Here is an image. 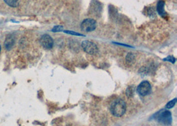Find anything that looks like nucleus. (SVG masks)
<instances>
[{
  "mask_svg": "<svg viewBox=\"0 0 177 126\" xmlns=\"http://www.w3.org/2000/svg\"><path fill=\"white\" fill-rule=\"evenodd\" d=\"M133 92H134L133 88L131 87V86H130V87H129L127 89L126 94L127 96H128V97H129V96H132L133 94Z\"/></svg>",
  "mask_w": 177,
  "mask_h": 126,
  "instance_id": "f8f14e48",
  "label": "nucleus"
},
{
  "mask_svg": "<svg viewBox=\"0 0 177 126\" xmlns=\"http://www.w3.org/2000/svg\"><path fill=\"white\" fill-rule=\"evenodd\" d=\"M110 111L115 117H121L126 111V103L122 99H116L110 106Z\"/></svg>",
  "mask_w": 177,
  "mask_h": 126,
  "instance_id": "f257e3e1",
  "label": "nucleus"
},
{
  "mask_svg": "<svg viewBox=\"0 0 177 126\" xmlns=\"http://www.w3.org/2000/svg\"><path fill=\"white\" fill-rule=\"evenodd\" d=\"M97 27L96 21L92 19H84L81 23V29L84 32H92Z\"/></svg>",
  "mask_w": 177,
  "mask_h": 126,
  "instance_id": "7ed1b4c3",
  "label": "nucleus"
},
{
  "mask_svg": "<svg viewBox=\"0 0 177 126\" xmlns=\"http://www.w3.org/2000/svg\"><path fill=\"white\" fill-rule=\"evenodd\" d=\"M156 119L159 123H162L164 125H170L172 123L173 118H172V113L170 111L168 110H161L157 113Z\"/></svg>",
  "mask_w": 177,
  "mask_h": 126,
  "instance_id": "f03ea898",
  "label": "nucleus"
},
{
  "mask_svg": "<svg viewBox=\"0 0 177 126\" xmlns=\"http://www.w3.org/2000/svg\"><path fill=\"white\" fill-rule=\"evenodd\" d=\"M40 43L41 45L43 46V47L46 49H52L54 44L53 38L51 37L49 34H43V35L41 37L40 39Z\"/></svg>",
  "mask_w": 177,
  "mask_h": 126,
  "instance_id": "423d86ee",
  "label": "nucleus"
},
{
  "mask_svg": "<svg viewBox=\"0 0 177 126\" xmlns=\"http://www.w3.org/2000/svg\"><path fill=\"white\" fill-rule=\"evenodd\" d=\"M151 86L147 81H143L142 82L140 83V84L137 88V92H138L139 95L142 96H145L149 94L151 92Z\"/></svg>",
  "mask_w": 177,
  "mask_h": 126,
  "instance_id": "39448f33",
  "label": "nucleus"
},
{
  "mask_svg": "<svg viewBox=\"0 0 177 126\" xmlns=\"http://www.w3.org/2000/svg\"><path fill=\"white\" fill-rule=\"evenodd\" d=\"M63 29V26L56 25V26L54 27L53 29H52V31L53 32H60V31H62Z\"/></svg>",
  "mask_w": 177,
  "mask_h": 126,
  "instance_id": "ddd939ff",
  "label": "nucleus"
},
{
  "mask_svg": "<svg viewBox=\"0 0 177 126\" xmlns=\"http://www.w3.org/2000/svg\"><path fill=\"white\" fill-rule=\"evenodd\" d=\"M15 39L14 37L13 36L7 37V38L4 43L5 48H6L7 50H10V49H12V47L15 44Z\"/></svg>",
  "mask_w": 177,
  "mask_h": 126,
  "instance_id": "0eeeda50",
  "label": "nucleus"
},
{
  "mask_svg": "<svg viewBox=\"0 0 177 126\" xmlns=\"http://www.w3.org/2000/svg\"><path fill=\"white\" fill-rule=\"evenodd\" d=\"M65 33L70 34H72V35H76V36H82L83 35V34H82L76 33V32L72 31H65Z\"/></svg>",
  "mask_w": 177,
  "mask_h": 126,
  "instance_id": "4468645a",
  "label": "nucleus"
},
{
  "mask_svg": "<svg viewBox=\"0 0 177 126\" xmlns=\"http://www.w3.org/2000/svg\"><path fill=\"white\" fill-rule=\"evenodd\" d=\"M0 51H1V46H0Z\"/></svg>",
  "mask_w": 177,
  "mask_h": 126,
  "instance_id": "dca6fc26",
  "label": "nucleus"
},
{
  "mask_svg": "<svg viewBox=\"0 0 177 126\" xmlns=\"http://www.w3.org/2000/svg\"><path fill=\"white\" fill-rule=\"evenodd\" d=\"M6 4L12 7H18L19 5V0H4Z\"/></svg>",
  "mask_w": 177,
  "mask_h": 126,
  "instance_id": "9d476101",
  "label": "nucleus"
},
{
  "mask_svg": "<svg viewBox=\"0 0 177 126\" xmlns=\"http://www.w3.org/2000/svg\"><path fill=\"white\" fill-rule=\"evenodd\" d=\"M164 5H165L164 1H161H161L158 2L157 6V11L160 15L162 17H164L166 15V13L165 11H164Z\"/></svg>",
  "mask_w": 177,
  "mask_h": 126,
  "instance_id": "6e6552de",
  "label": "nucleus"
},
{
  "mask_svg": "<svg viewBox=\"0 0 177 126\" xmlns=\"http://www.w3.org/2000/svg\"><path fill=\"white\" fill-rule=\"evenodd\" d=\"M176 98H174V100L170 101V102H169L166 103V108H167V109H171V108H173L174 105L176 104Z\"/></svg>",
  "mask_w": 177,
  "mask_h": 126,
  "instance_id": "9b49d317",
  "label": "nucleus"
},
{
  "mask_svg": "<svg viewBox=\"0 0 177 126\" xmlns=\"http://www.w3.org/2000/svg\"><path fill=\"white\" fill-rule=\"evenodd\" d=\"M125 59H126L127 63L128 64H133L136 61V57H135V55L133 53L127 54Z\"/></svg>",
  "mask_w": 177,
  "mask_h": 126,
  "instance_id": "1a4fd4ad",
  "label": "nucleus"
},
{
  "mask_svg": "<svg viewBox=\"0 0 177 126\" xmlns=\"http://www.w3.org/2000/svg\"><path fill=\"white\" fill-rule=\"evenodd\" d=\"M82 47L86 53L90 54V55H95L98 52V48L96 44L90 41H83Z\"/></svg>",
  "mask_w": 177,
  "mask_h": 126,
  "instance_id": "20e7f679",
  "label": "nucleus"
},
{
  "mask_svg": "<svg viewBox=\"0 0 177 126\" xmlns=\"http://www.w3.org/2000/svg\"><path fill=\"white\" fill-rule=\"evenodd\" d=\"M164 61H170L172 63H175V58H174L173 56H169L168 57H166V58L164 59Z\"/></svg>",
  "mask_w": 177,
  "mask_h": 126,
  "instance_id": "2eb2a0df",
  "label": "nucleus"
}]
</instances>
